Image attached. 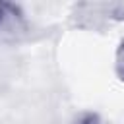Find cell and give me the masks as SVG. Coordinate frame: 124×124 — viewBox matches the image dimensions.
Segmentation results:
<instances>
[{"instance_id": "cell-1", "label": "cell", "mask_w": 124, "mask_h": 124, "mask_svg": "<svg viewBox=\"0 0 124 124\" xmlns=\"http://www.w3.org/2000/svg\"><path fill=\"white\" fill-rule=\"evenodd\" d=\"M25 29V17L21 10L14 4L0 2V35L17 37Z\"/></svg>"}, {"instance_id": "cell-2", "label": "cell", "mask_w": 124, "mask_h": 124, "mask_svg": "<svg viewBox=\"0 0 124 124\" xmlns=\"http://www.w3.org/2000/svg\"><path fill=\"white\" fill-rule=\"evenodd\" d=\"M116 74L120 76V79H124V41L116 50Z\"/></svg>"}, {"instance_id": "cell-3", "label": "cell", "mask_w": 124, "mask_h": 124, "mask_svg": "<svg viewBox=\"0 0 124 124\" xmlns=\"http://www.w3.org/2000/svg\"><path fill=\"white\" fill-rule=\"evenodd\" d=\"M76 124H101V120H99L95 114H91V112H85V114H81V116L76 120Z\"/></svg>"}]
</instances>
